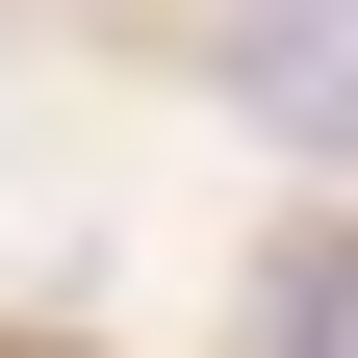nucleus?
I'll list each match as a JSON object with an SVG mask.
<instances>
[{"mask_svg": "<svg viewBox=\"0 0 358 358\" xmlns=\"http://www.w3.org/2000/svg\"><path fill=\"white\" fill-rule=\"evenodd\" d=\"M231 128H282V154H358V0H231Z\"/></svg>", "mask_w": 358, "mask_h": 358, "instance_id": "f257e3e1", "label": "nucleus"}]
</instances>
